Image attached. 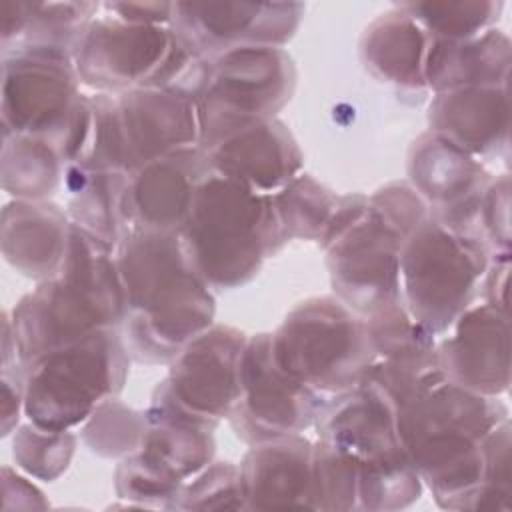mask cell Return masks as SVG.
<instances>
[{"instance_id":"3","label":"cell","mask_w":512,"mask_h":512,"mask_svg":"<svg viewBox=\"0 0 512 512\" xmlns=\"http://www.w3.org/2000/svg\"><path fill=\"white\" fill-rule=\"evenodd\" d=\"M306 308L302 316L286 320L276 350L282 372L312 382H336L358 366V324L334 306Z\"/></svg>"},{"instance_id":"6","label":"cell","mask_w":512,"mask_h":512,"mask_svg":"<svg viewBox=\"0 0 512 512\" xmlns=\"http://www.w3.org/2000/svg\"><path fill=\"white\" fill-rule=\"evenodd\" d=\"M290 148L288 140H280L272 126H252L222 146L218 164L226 176L268 188L286 174L290 176L296 166Z\"/></svg>"},{"instance_id":"5","label":"cell","mask_w":512,"mask_h":512,"mask_svg":"<svg viewBox=\"0 0 512 512\" xmlns=\"http://www.w3.org/2000/svg\"><path fill=\"white\" fill-rule=\"evenodd\" d=\"M428 240L434 256L428 254L422 240H414L410 250L420 256L430 268H434V274L410 266H406L404 272L414 308H422V322L442 326L446 324V318L452 316L454 308L462 300V294H466L468 290L470 264L466 258H462L466 254L456 252V244L452 242V238L442 236L438 230H434L432 238L428 236Z\"/></svg>"},{"instance_id":"2","label":"cell","mask_w":512,"mask_h":512,"mask_svg":"<svg viewBox=\"0 0 512 512\" xmlns=\"http://www.w3.org/2000/svg\"><path fill=\"white\" fill-rule=\"evenodd\" d=\"M106 334L92 332L80 344L38 356L26 388V410L44 430L58 432L82 418L110 382Z\"/></svg>"},{"instance_id":"4","label":"cell","mask_w":512,"mask_h":512,"mask_svg":"<svg viewBox=\"0 0 512 512\" xmlns=\"http://www.w3.org/2000/svg\"><path fill=\"white\" fill-rule=\"evenodd\" d=\"M72 96L70 74L48 54L14 56L4 66V124L14 134H44L62 120Z\"/></svg>"},{"instance_id":"1","label":"cell","mask_w":512,"mask_h":512,"mask_svg":"<svg viewBox=\"0 0 512 512\" xmlns=\"http://www.w3.org/2000/svg\"><path fill=\"white\" fill-rule=\"evenodd\" d=\"M186 226L196 262L220 282L252 272L272 232L266 200L226 174L196 186Z\"/></svg>"},{"instance_id":"7","label":"cell","mask_w":512,"mask_h":512,"mask_svg":"<svg viewBox=\"0 0 512 512\" xmlns=\"http://www.w3.org/2000/svg\"><path fill=\"white\" fill-rule=\"evenodd\" d=\"M300 448L284 444V466H278L276 446L254 450L246 462V476H240L246 498H270L266 506H276V500L282 498L284 506H292V498L306 494L310 482L308 452Z\"/></svg>"}]
</instances>
